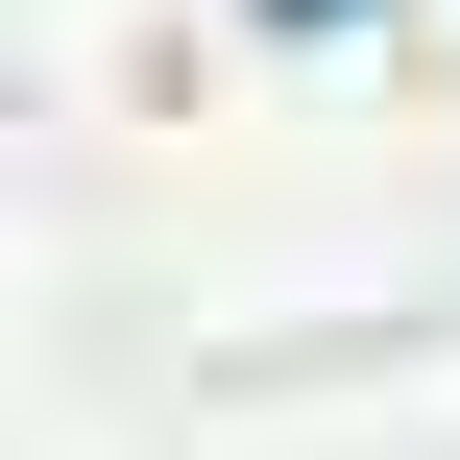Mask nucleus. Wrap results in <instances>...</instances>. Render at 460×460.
I'll return each mask as SVG.
<instances>
[{"label": "nucleus", "mask_w": 460, "mask_h": 460, "mask_svg": "<svg viewBox=\"0 0 460 460\" xmlns=\"http://www.w3.org/2000/svg\"><path fill=\"white\" fill-rule=\"evenodd\" d=\"M291 24H340V0H291Z\"/></svg>", "instance_id": "nucleus-1"}]
</instances>
